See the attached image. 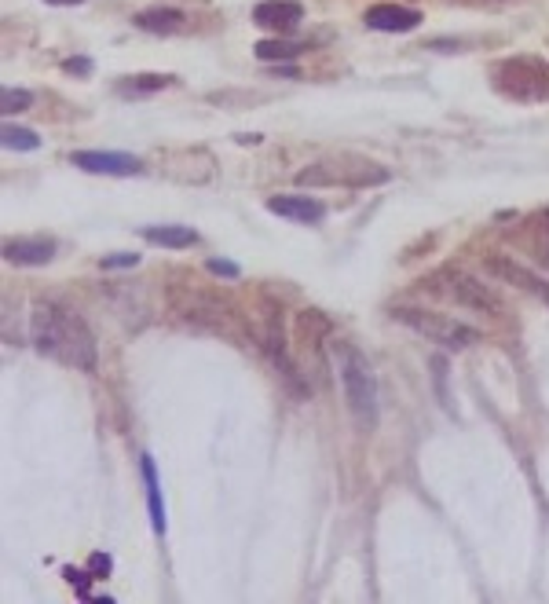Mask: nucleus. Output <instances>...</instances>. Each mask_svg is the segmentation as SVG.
<instances>
[{"instance_id": "obj_1", "label": "nucleus", "mask_w": 549, "mask_h": 604, "mask_svg": "<svg viewBox=\"0 0 549 604\" xmlns=\"http://www.w3.org/2000/svg\"><path fill=\"white\" fill-rule=\"evenodd\" d=\"M30 337L40 355H48L63 366H74V370H84V374L96 370V337L84 327V319L63 304H52V301L33 304Z\"/></svg>"}, {"instance_id": "obj_2", "label": "nucleus", "mask_w": 549, "mask_h": 604, "mask_svg": "<svg viewBox=\"0 0 549 604\" xmlns=\"http://www.w3.org/2000/svg\"><path fill=\"white\" fill-rule=\"evenodd\" d=\"M337 355V378L348 399V410L355 417V425L366 433L378 425V378H374V366L366 363V355L355 345H334Z\"/></svg>"}, {"instance_id": "obj_3", "label": "nucleus", "mask_w": 549, "mask_h": 604, "mask_svg": "<svg viewBox=\"0 0 549 604\" xmlns=\"http://www.w3.org/2000/svg\"><path fill=\"white\" fill-rule=\"evenodd\" d=\"M491 81L501 96L520 103H542L549 100V63L538 56H510L494 63Z\"/></svg>"}, {"instance_id": "obj_4", "label": "nucleus", "mask_w": 549, "mask_h": 604, "mask_svg": "<svg viewBox=\"0 0 549 604\" xmlns=\"http://www.w3.org/2000/svg\"><path fill=\"white\" fill-rule=\"evenodd\" d=\"M392 319L403 322V327H410L414 334H422V337L443 345V348H454V352H462V348H469V345L480 341V330H476V327H469V322L454 319V315H443V311L399 304V308H392Z\"/></svg>"}, {"instance_id": "obj_5", "label": "nucleus", "mask_w": 549, "mask_h": 604, "mask_svg": "<svg viewBox=\"0 0 549 604\" xmlns=\"http://www.w3.org/2000/svg\"><path fill=\"white\" fill-rule=\"evenodd\" d=\"M429 290H436V293L450 297L454 304H462V308H476V311H501V301H498V293H494L491 286H484L480 278H473V275H466V271H454V267H447V271L432 275V278H429Z\"/></svg>"}, {"instance_id": "obj_6", "label": "nucleus", "mask_w": 549, "mask_h": 604, "mask_svg": "<svg viewBox=\"0 0 549 604\" xmlns=\"http://www.w3.org/2000/svg\"><path fill=\"white\" fill-rule=\"evenodd\" d=\"M70 162H74V169L92 172V176H140L144 172L140 158L121 154V151H77V154H70Z\"/></svg>"}, {"instance_id": "obj_7", "label": "nucleus", "mask_w": 549, "mask_h": 604, "mask_svg": "<svg viewBox=\"0 0 549 604\" xmlns=\"http://www.w3.org/2000/svg\"><path fill=\"white\" fill-rule=\"evenodd\" d=\"M304 22V8L297 0H260L253 8V26L274 33V37H290Z\"/></svg>"}, {"instance_id": "obj_8", "label": "nucleus", "mask_w": 549, "mask_h": 604, "mask_svg": "<svg viewBox=\"0 0 549 604\" xmlns=\"http://www.w3.org/2000/svg\"><path fill=\"white\" fill-rule=\"evenodd\" d=\"M362 22L378 33H410L422 26V12L403 8V4H374V8H366Z\"/></svg>"}, {"instance_id": "obj_9", "label": "nucleus", "mask_w": 549, "mask_h": 604, "mask_svg": "<svg viewBox=\"0 0 549 604\" xmlns=\"http://www.w3.org/2000/svg\"><path fill=\"white\" fill-rule=\"evenodd\" d=\"M267 213L283 216V220H297V223H318L327 216V206L308 195H274L267 198Z\"/></svg>"}, {"instance_id": "obj_10", "label": "nucleus", "mask_w": 549, "mask_h": 604, "mask_svg": "<svg viewBox=\"0 0 549 604\" xmlns=\"http://www.w3.org/2000/svg\"><path fill=\"white\" fill-rule=\"evenodd\" d=\"M491 275H498V278H506V283H513V286H520V290H527L531 297H542L545 304H549V283L545 278H538L535 271H527L524 264H517V260H510V257H491Z\"/></svg>"}, {"instance_id": "obj_11", "label": "nucleus", "mask_w": 549, "mask_h": 604, "mask_svg": "<svg viewBox=\"0 0 549 604\" xmlns=\"http://www.w3.org/2000/svg\"><path fill=\"white\" fill-rule=\"evenodd\" d=\"M52 257H56V242L44 239V235L4 242V260H8V264H19V267H40V264H48Z\"/></svg>"}, {"instance_id": "obj_12", "label": "nucleus", "mask_w": 549, "mask_h": 604, "mask_svg": "<svg viewBox=\"0 0 549 604\" xmlns=\"http://www.w3.org/2000/svg\"><path fill=\"white\" fill-rule=\"evenodd\" d=\"M385 179H388V169H381V165H366V169H359L355 176H348V183H385ZM297 183H301V188L344 183V172H327V165H311V169L297 172Z\"/></svg>"}, {"instance_id": "obj_13", "label": "nucleus", "mask_w": 549, "mask_h": 604, "mask_svg": "<svg viewBox=\"0 0 549 604\" xmlns=\"http://www.w3.org/2000/svg\"><path fill=\"white\" fill-rule=\"evenodd\" d=\"M183 22H187V15H183L179 8H144L132 15V26L144 30V33H158V37H172L183 30Z\"/></svg>"}, {"instance_id": "obj_14", "label": "nucleus", "mask_w": 549, "mask_h": 604, "mask_svg": "<svg viewBox=\"0 0 549 604\" xmlns=\"http://www.w3.org/2000/svg\"><path fill=\"white\" fill-rule=\"evenodd\" d=\"M144 242L161 246V249H187L198 242V231L195 227H183V223H161V227H144L140 231Z\"/></svg>"}, {"instance_id": "obj_15", "label": "nucleus", "mask_w": 549, "mask_h": 604, "mask_svg": "<svg viewBox=\"0 0 549 604\" xmlns=\"http://www.w3.org/2000/svg\"><path fill=\"white\" fill-rule=\"evenodd\" d=\"M140 473H144V487H147L151 528L161 535L165 531V502H161V484H158V469H154V458L151 454H140Z\"/></svg>"}, {"instance_id": "obj_16", "label": "nucleus", "mask_w": 549, "mask_h": 604, "mask_svg": "<svg viewBox=\"0 0 549 604\" xmlns=\"http://www.w3.org/2000/svg\"><path fill=\"white\" fill-rule=\"evenodd\" d=\"M304 52H308V44L304 40H290V37H267V40L253 44V56L260 63H290V59H297Z\"/></svg>"}, {"instance_id": "obj_17", "label": "nucleus", "mask_w": 549, "mask_h": 604, "mask_svg": "<svg viewBox=\"0 0 549 604\" xmlns=\"http://www.w3.org/2000/svg\"><path fill=\"white\" fill-rule=\"evenodd\" d=\"M169 84H176L172 74H132L118 81V92L128 100H140V96H154V92H165Z\"/></svg>"}, {"instance_id": "obj_18", "label": "nucleus", "mask_w": 549, "mask_h": 604, "mask_svg": "<svg viewBox=\"0 0 549 604\" xmlns=\"http://www.w3.org/2000/svg\"><path fill=\"white\" fill-rule=\"evenodd\" d=\"M0 139H4V147H8V151H22V154H30V151L40 147V136H37L33 128L12 125V121H4V128H0Z\"/></svg>"}, {"instance_id": "obj_19", "label": "nucleus", "mask_w": 549, "mask_h": 604, "mask_svg": "<svg viewBox=\"0 0 549 604\" xmlns=\"http://www.w3.org/2000/svg\"><path fill=\"white\" fill-rule=\"evenodd\" d=\"M30 107H33V92H26V88H4V92H0V110H4V118H15V114H22Z\"/></svg>"}, {"instance_id": "obj_20", "label": "nucleus", "mask_w": 549, "mask_h": 604, "mask_svg": "<svg viewBox=\"0 0 549 604\" xmlns=\"http://www.w3.org/2000/svg\"><path fill=\"white\" fill-rule=\"evenodd\" d=\"M135 264H140V253H110V257L100 260L103 271H125V267H135Z\"/></svg>"}, {"instance_id": "obj_21", "label": "nucleus", "mask_w": 549, "mask_h": 604, "mask_svg": "<svg viewBox=\"0 0 549 604\" xmlns=\"http://www.w3.org/2000/svg\"><path fill=\"white\" fill-rule=\"evenodd\" d=\"M205 267H209L213 275H220V278H239V275H242V267H239V264L220 260V257H209V260H205Z\"/></svg>"}, {"instance_id": "obj_22", "label": "nucleus", "mask_w": 549, "mask_h": 604, "mask_svg": "<svg viewBox=\"0 0 549 604\" xmlns=\"http://www.w3.org/2000/svg\"><path fill=\"white\" fill-rule=\"evenodd\" d=\"M63 575H66V582H70V586H77V597H84V600H88V582H92V575H88V572H81V568H63Z\"/></svg>"}, {"instance_id": "obj_23", "label": "nucleus", "mask_w": 549, "mask_h": 604, "mask_svg": "<svg viewBox=\"0 0 549 604\" xmlns=\"http://www.w3.org/2000/svg\"><path fill=\"white\" fill-rule=\"evenodd\" d=\"M63 70H66V74H74V77H88V74H92V59H84V56L63 59Z\"/></svg>"}, {"instance_id": "obj_24", "label": "nucleus", "mask_w": 549, "mask_h": 604, "mask_svg": "<svg viewBox=\"0 0 549 604\" xmlns=\"http://www.w3.org/2000/svg\"><path fill=\"white\" fill-rule=\"evenodd\" d=\"M432 370H436V389H440V399H443V407H450L447 389H443V381H447V359H443V355H436V359H432Z\"/></svg>"}, {"instance_id": "obj_25", "label": "nucleus", "mask_w": 549, "mask_h": 604, "mask_svg": "<svg viewBox=\"0 0 549 604\" xmlns=\"http://www.w3.org/2000/svg\"><path fill=\"white\" fill-rule=\"evenodd\" d=\"M88 568L96 572V575H100V572L107 575V572H110V556H107V553H96V556H92V561H88Z\"/></svg>"}, {"instance_id": "obj_26", "label": "nucleus", "mask_w": 549, "mask_h": 604, "mask_svg": "<svg viewBox=\"0 0 549 604\" xmlns=\"http://www.w3.org/2000/svg\"><path fill=\"white\" fill-rule=\"evenodd\" d=\"M44 4H56V8H74V4H81V0H44Z\"/></svg>"}, {"instance_id": "obj_27", "label": "nucleus", "mask_w": 549, "mask_h": 604, "mask_svg": "<svg viewBox=\"0 0 549 604\" xmlns=\"http://www.w3.org/2000/svg\"><path fill=\"white\" fill-rule=\"evenodd\" d=\"M545 220H549V209H545Z\"/></svg>"}]
</instances>
